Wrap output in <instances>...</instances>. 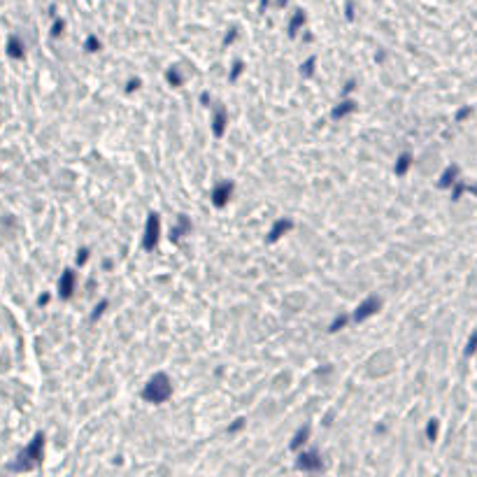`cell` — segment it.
<instances>
[{
  "instance_id": "5b68a950",
  "label": "cell",
  "mask_w": 477,
  "mask_h": 477,
  "mask_svg": "<svg viewBox=\"0 0 477 477\" xmlns=\"http://www.w3.org/2000/svg\"><path fill=\"white\" fill-rule=\"evenodd\" d=\"M72 289H75V273L65 270L61 277V284H58V291H61V298H70Z\"/></svg>"
},
{
  "instance_id": "4fadbf2b",
  "label": "cell",
  "mask_w": 477,
  "mask_h": 477,
  "mask_svg": "<svg viewBox=\"0 0 477 477\" xmlns=\"http://www.w3.org/2000/svg\"><path fill=\"white\" fill-rule=\"evenodd\" d=\"M410 161H412V159H410V154H403V156H400V159H398V166H396V175H403V172H405V170L410 168Z\"/></svg>"
},
{
  "instance_id": "30bf717a",
  "label": "cell",
  "mask_w": 477,
  "mask_h": 477,
  "mask_svg": "<svg viewBox=\"0 0 477 477\" xmlns=\"http://www.w3.org/2000/svg\"><path fill=\"white\" fill-rule=\"evenodd\" d=\"M291 228H293V224H291V221H286V219L277 221V226H275V228H273V233H270V240L282 238V233H286V230H291Z\"/></svg>"
},
{
  "instance_id": "8fae6325",
  "label": "cell",
  "mask_w": 477,
  "mask_h": 477,
  "mask_svg": "<svg viewBox=\"0 0 477 477\" xmlns=\"http://www.w3.org/2000/svg\"><path fill=\"white\" fill-rule=\"evenodd\" d=\"M224 126H226V112L219 110V114H217V119H214V135H221V133H224Z\"/></svg>"
},
{
  "instance_id": "44dd1931",
  "label": "cell",
  "mask_w": 477,
  "mask_h": 477,
  "mask_svg": "<svg viewBox=\"0 0 477 477\" xmlns=\"http://www.w3.org/2000/svg\"><path fill=\"white\" fill-rule=\"evenodd\" d=\"M88 47H91V52H98V47H100V44H98L96 37H88V40H86V49H88Z\"/></svg>"
},
{
  "instance_id": "e0dca14e",
  "label": "cell",
  "mask_w": 477,
  "mask_h": 477,
  "mask_svg": "<svg viewBox=\"0 0 477 477\" xmlns=\"http://www.w3.org/2000/svg\"><path fill=\"white\" fill-rule=\"evenodd\" d=\"M477 352V333H473V337L468 340V347H466V354H475Z\"/></svg>"
},
{
  "instance_id": "5bb4252c",
  "label": "cell",
  "mask_w": 477,
  "mask_h": 477,
  "mask_svg": "<svg viewBox=\"0 0 477 477\" xmlns=\"http://www.w3.org/2000/svg\"><path fill=\"white\" fill-rule=\"evenodd\" d=\"M352 110H354V103H342L340 107H336V110H333V116H336V119H340L342 114L352 112Z\"/></svg>"
},
{
  "instance_id": "ac0fdd59",
  "label": "cell",
  "mask_w": 477,
  "mask_h": 477,
  "mask_svg": "<svg viewBox=\"0 0 477 477\" xmlns=\"http://www.w3.org/2000/svg\"><path fill=\"white\" fill-rule=\"evenodd\" d=\"M179 228H182V235H184V233H189V219H186V217H182V221H179ZM177 235H179V230H175V238H177Z\"/></svg>"
},
{
  "instance_id": "603a6c76",
  "label": "cell",
  "mask_w": 477,
  "mask_h": 477,
  "mask_svg": "<svg viewBox=\"0 0 477 477\" xmlns=\"http://www.w3.org/2000/svg\"><path fill=\"white\" fill-rule=\"evenodd\" d=\"M86 254H88L86 249H82V252H80V258H77V261H80V263H84V261H86Z\"/></svg>"
},
{
  "instance_id": "277c9868",
  "label": "cell",
  "mask_w": 477,
  "mask_h": 477,
  "mask_svg": "<svg viewBox=\"0 0 477 477\" xmlns=\"http://www.w3.org/2000/svg\"><path fill=\"white\" fill-rule=\"evenodd\" d=\"M380 305H382L380 298H368L365 303H361V308L356 309L354 319H356V321H363L365 317H370L372 312H377V309H380Z\"/></svg>"
},
{
  "instance_id": "2e32d148",
  "label": "cell",
  "mask_w": 477,
  "mask_h": 477,
  "mask_svg": "<svg viewBox=\"0 0 477 477\" xmlns=\"http://www.w3.org/2000/svg\"><path fill=\"white\" fill-rule=\"evenodd\" d=\"M426 435H428V440H435V438H438V421H435V419H431V424H428V431H426Z\"/></svg>"
},
{
  "instance_id": "7402d4cb",
  "label": "cell",
  "mask_w": 477,
  "mask_h": 477,
  "mask_svg": "<svg viewBox=\"0 0 477 477\" xmlns=\"http://www.w3.org/2000/svg\"><path fill=\"white\" fill-rule=\"evenodd\" d=\"M470 114V107H466V110H461L459 114H456V119H463V116H468Z\"/></svg>"
},
{
  "instance_id": "d6986e66",
  "label": "cell",
  "mask_w": 477,
  "mask_h": 477,
  "mask_svg": "<svg viewBox=\"0 0 477 477\" xmlns=\"http://www.w3.org/2000/svg\"><path fill=\"white\" fill-rule=\"evenodd\" d=\"M347 319H349V317H340V319L336 321V324H331V331H340V328H342V326L347 324Z\"/></svg>"
},
{
  "instance_id": "d4e9b609",
  "label": "cell",
  "mask_w": 477,
  "mask_h": 477,
  "mask_svg": "<svg viewBox=\"0 0 477 477\" xmlns=\"http://www.w3.org/2000/svg\"><path fill=\"white\" fill-rule=\"evenodd\" d=\"M468 191H473V194L477 196V184H475V186H468Z\"/></svg>"
},
{
  "instance_id": "cb8c5ba5",
  "label": "cell",
  "mask_w": 477,
  "mask_h": 477,
  "mask_svg": "<svg viewBox=\"0 0 477 477\" xmlns=\"http://www.w3.org/2000/svg\"><path fill=\"white\" fill-rule=\"evenodd\" d=\"M103 309H105V303H100V305H98V309L93 312V317H100V312H103Z\"/></svg>"
},
{
  "instance_id": "7c38bea8",
  "label": "cell",
  "mask_w": 477,
  "mask_h": 477,
  "mask_svg": "<svg viewBox=\"0 0 477 477\" xmlns=\"http://www.w3.org/2000/svg\"><path fill=\"white\" fill-rule=\"evenodd\" d=\"M308 435H309V428H308V426H305V428H301V433H298V435H296V438L291 440V447H293V449H298L303 442L308 440Z\"/></svg>"
},
{
  "instance_id": "9a60e30c",
  "label": "cell",
  "mask_w": 477,
  "mask_h": 477,
  "mask_svg": "<svg viewBox=\"0 0 477 477\" xmlns=\"http://www.w3.org/2000/svg\"><path fill=\"white\" fill-rule=\"evenodd\" d=\"M303 24H305V14H303V12H296V17H293V21H291V35L303 26Z\"/></svg>"
},
{
  "instance_id": "6da1fadb",
  "label": "cell",
  "mask_w": 477,
  "mask_h": 477,
  "mask_svg": "<svg viewBox=\"0 0 477 477\" xmlns=\"http://www.w3.org/2000/svg\"><path fill=\"white\" fill-rule=\"evenodd\" d=\"M42 449H44V435L37 433L35 438H33V442H30L26 449L19 454L17 463H12V466H9V470H30L35 463L42 461Z\"/></svg>"
},
{
  "instance_id": "ffe728a7",
  "label": "cell",
  "mask_w": 477,
  "mask_h": 477,
  "mask_svg": "<svg viewBox=\"0 0 477 477\" xmlns=\"http://www.w3.org/2000/svg\"><path fill=\"white\" fill-rule=\"evenodd\" d=\"M61 33H63V21H61V19H58V21H56V24H54V30H52V35H56V37H58V35H61Z\"/></svg>"
},
{
  "instance_id": "8992f818",
  "label": "cell",
  "mask_w": 477,
  "mask_h": 477,
  "mask_svg": "<svg viewBox=\"0 0 477 477\" xmlns=\"http://www.w3.org/2000/svg\"><path fill=\"white\" fill-rule=\"evenodd\" d=\"M230 191H233V184L230 182H224V184H219L217 189H214V205H226L228 203V198H230Z\"/></svg>"
},
{
  "instance_id": "9c48e42d",
  "label": "cell",
  "mask_w": 477,
  "mask_h": 477,
  "mask_svg": "<svg viewBox=\"0 0 477 477\" xmlns=\"http://www.w3.org/2000/svg\"><path fill=\"white\" fill-rule=\"evenodd\" d=\"M7 54L12 56V58H24V47H21V42H19L17 37H9Z\"/></svg>"
},
{
  "instance_id": "52a82bcc",
  "label": "cell",
  "mask_w": 477,
  "mask_h": 477,
  "mask_svg": "<svg viewBox=\"0 0 477 477\" xmlns=\"http://www.w3.org/2000/svg\"><path fill=\"white\" fill-rule=\"evenodd\" d=\"M298 466L305 470H321V461H319L317 451H312V454H303L298 459Z\"/></svg>"
},
{
  "instance_id": "7a4b0ae2",
  "label": "cell",
  "mask_w": 477,
  "mask_h": 477,
  "mask_svg": "<svg viewBox=\"0 0 477 477\" xmlns=\"http://www.w3.org/2000/svg\"><path fill=\"white\" fill-rule=\"evenodd\" d=\"M170 393H172V387H170L168 375L159 372V375H154V377L149 380V384L144 387L142 398L149 400V403H163V400H168L170 398Z\"/></svg>"
},
{
  "instance_id": "484cf974",
  "label": "cell",
  "mask_w": 477,
  "mask_h": 477,
  "mask_svg": "<svg viewBox=\"0 0 477 477\" xmlns=\"http://www.w3.org/2000/svg\"><path fill=\"white\" fill-rule=\"evenodd\" d=\"M284 2H286V0H280V5H284Z\"/></svg>"
},
{
  "instance_id": "ba28073f",
  "label": "cell",
  "mask_w": 477,
  "mask_h": 477,
  "mask_svg": "<svg viewBox=\"0 0 477 477\" xmlns=\"http://www.w3.org/2000/svg\"><path fill=\"white\" fill-rule=\"evenodd\" d=\"M456 177H459V168H456V166H449V168L445 170V175L440 177V186H442V189L451 186L454 182H456Z\"/></svg>"
},
{
  "instance_id": "3957f363",
  "label": "cell",
  "mask_w": 477,
  "mask_h": 477,
  "mask_svg": "<svg viewBox=\"0 0 477 477\" xmlns=\"http://www.w3.org/2000/svg\"><path fill=\"white\" fill-rule=\"evenodd\" d=\"M159 238H161L159 217H156V214H151L149 221H147V228H144V240H142L144 249H154V247H156V242H159Z\"/></svg>"
}]
</instances>
